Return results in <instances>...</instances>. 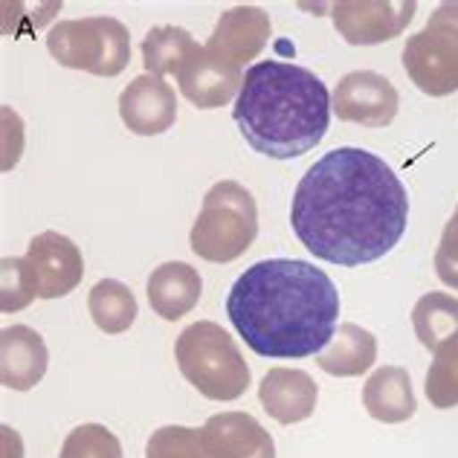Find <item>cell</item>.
Returning <instances> with one entry per match:
<instances>
[{
	"label": "cell",
	"instance_id": "cell-2",
	"mask_svg": "<svg viewBox=\"0 0 458 458\" xmlns=\"http://www.w3.org/2000/svg\"><path fill=\"white\" fill-rule=\"evenodd\" d=\"M226 317L261 357H317L334 340L340 291L331 276L302 259H267L238 276Z\"/></svg>",
	"mask_w": 458,
	"mask_h": 458
},
{
	"label": "cell",
	"instance_id": "cell-10",
	"mask_svg": "<svg viewBox=\"0 0 458 458\" xmlns=\"http://www.w3.org/2000/svg\"><path fill=\"white\" fill-rule=\"evenodd\" d=\"M23 259H27L32 270L38 299H62L67 293H73L84 276L81 250L67 235L53 233V229L35 235Z\"/></svg>",
	"mask_w": 458,
	"mask_h": 458
},
{
	"label": "cell",
	"instance_id": "cell-23",
	"mask_svg": "<svg viewBox=\"0 0 458 458\" xmlns=\"http://www.w3.org/2000/svg\"><path fill=\"white\" fill-rule=\"evenodd\" d=\"M424 392L436 409L458 406V336L436 348V357H432L427 371Z\"/></svg>",
	"mask_w": 458,
	"mask_h": 458
},
{
	"label": "cell",
	"instance_id": "cell-14",
	"mask_svg": "<svg viewBox=\"0 0 458 458\" xmlns=\"http://www.w3.org/2000/svg\"><path fill=\"white\" fill-rule=\"evenodd\" d=\"M259 401L273 420L291 427L308 420L319 401V386L302 369H270L261 377Z\"/></svg>",
	"mask_w": 458,
	"mask_h": 458
},
{
	"label": "cell",
	"instance_id": "cell-15",
	"mask_svg": "<svg viewBox=\"0 0 458 458\" xmlns=\"http://www.w3.org/2000/svg\"><path fill=\"white\" fill-rule=\"evenodd\" d=\"M50 366V352L44 336L27 325H12L0 331V380L15 392H30L38 386Z\"/></svg>",
	"mask_w": 458,
	"mask_h": 458
},
{
	"label": "cell",
	"instance_id": "cell-19",
	"mask_svg": "<svg viewBox=\"0 0 458 458\" xmlns=\"http://www.w3.org/2000/svg\"><path fill=\"white\" fill-rule=\"evenodd\" d=\"M377 340L375 334L354 322H340L334 340L317 354V366L334 377H360L375 366Z\"/></svg>",
	"mask_w": 458,
	"mask_h": 458
},
{
	"label": "cell",
	"instance_id": "cell-27",
	"mask_svg": "<svg viewBox=\"0 0 458 458\" xmlns=\"http://www.w3.org/2000/svg\"><path fill=\"white\" fill-rule=\"evenodd\" d=\"M436 273L444 284L458 291V207L441 233V244L436 250Z\"/></svg>",
	"mask_w": 458,
	"mask_h": 458
},
{
	"label": "cell",
	"instance_id": "cell-26",
	"mask_svg": "<svg viewBox=\"0 0 458 458\" xmlns=\"http://www.w3.org/2000/svg\"><path fill=\"white\" fill-rule=\"evenodd\" d=\"M38 299L32 282V270L27 259H4L0 261V308L4 313L23 310Z\"/></svg>",
	"mask_w": 458,
	"mask_h": 458
},
{
	"label": "cell",
	"instance_id": "cell-17",
	"mask_svg": "<svg viewBox=\"0 0 458 458\" xmlns=\"http://www.w3.org/2000/svg\"><path fill=\"white\" fill-rule=\"evenodd\" d=\"M148 302L157 317L165 322H174L186 317L189 310H195L203 293L200 273L186 261H165L148 276Z\"/></svg>",
	"mask_w": 458,
	"mask_h": 458
},
{
	"label": "cell",
	"instance_id": "cell-9",
	"mask_svg": "<svg viewBox=\"0 0 458 458\" xmlns=\"http://www.w3.org/2000/svg\"><path fill=\"white\" fill-rule=\"evenodd\" d=\"M331 107L343 123L386 128L397 116L401 96H397L394 84L375 73V70H354V73L343 76L334 88Z\"/></svg>",
	"mask_w": 458,
	"mask_h": 458
},
{
	"label": "cell",
	"instance_id": "cell-6",
	"mask_svg": "<svg viewBox=\"0 0 458 458\" xmlns=\"http://www.w3.org/2000/svg\"><path fill=\"white\" fill-rule=\"evenodd\" d=\"M47 50L62 67L111 79L131 62V35L123 21L107 15L62 21L47 35Z\"/></svg>",
	"mask_w": 458,
	"mask_h": 458
},
{
	"label": "cell",
	"instance_id": "cell-13",
	"mask_svg": "<svg viewBox=\"0 0 458 458\" xmlns=\"http://www.w3.org/2000/svg\"><path fill=\"white\" fill-rule=\"evenodd\" d=\"M270 15L259 6H235L224 12L215 23V30L207 41V50L212 55H221L226 62L244 67L270 41Z\"/></svg>",
	"mask_w": 458,
	"mask_h": 458
},
{
	"label": "cell",
	"instance_id": "cell-11",
	"mask_svg": "<svg viewBox=\"0 0 458 458\" xmlns=\"http://www.w3.org/2000/svg\"><path fill=\"white\" fill-rule=\"evenodd\" d=\"M174 79L180 84V93L191 105L200 107V111H212V107H224L226 102H233V96L241 93L244 70L221 55H212L207 47L198 44L195 53L180 64Z\"/></svg>",
	"mask_w": 458,
	"mask_h": 458
},
{
	"label": "cell",
	"instance_id": "cell-3",
	"mask_svg": "<svg viewBox=\"0 0 458 458\" xmlns=\"http://www.w3.org/2000/svg\"><path fill=\"white\" fill-rule=\"evenodd\" d=\"M331 99L325 81L308 67L259 62L244 73L233 116L252 151L293 160L322 142L334 111Z\"/></svg>",
	"mask_w": 458,
	"mask_h": 458
},
{
	"label": "cell",
	"instance_id": "cell-22",
	"mask_svg": "<svg viewBox=\"0 0 458 458\" xmlns=\"http://www.w3.org/2000/svg\"><path fill=\"white\" fill-rule=\"evenodd\" d=\"M88 308L93 322L105 334H123L137 322V299L128 284L116 279H102L99 284H93Z\"/></svg>",
	"mask_w": 458,
	"mask_h": 458
},
{
	"label": "cell",
	"instance_id": "cell-24",
	"mask_svg": "<svg viewBox=\"0 0 458 458\" xmlns=\"http://www.w3.org/2000/svg\"><path fill=\"white\" fill-rule=\"evenodd\" d=\"M146 458H212L203 429L195 427H163L146 444Z\"/></svg>",
	"mask_w": 458,
	"mask_h": 458
},
{
	"label": "cell",
	"instance_id": "cell-8",
	"mask_svg": "<svg viewBox=\"0 0 458 458\" xmlns=\"http://www.w3.org/2000/svg\"><path fill=\"white\" fill-rule=\"evenodd\" d=\"M415 0H340L331 6L334 30L354 47L397 38L415 18Z\"/></svg>",
	"mask_w": 458,
	"mask_h": 458
},
{
	"label": "cell",
	"instance_id": "cell-18",
	"mask_svg": "<svg viewBox=\"0 0 458 458\" xmlns=\"http://www.w3.org/2000/svg\"><path fill=\"white\" fill-rule=\"evenodd\" d=\"M366 412L383 424H403L415 415L418 401L412 392V377L401 366H380L363 386Z\"/></svg>",
	"mask_w": 458,
	"mask_h": 458
},
{
	"label": "cell",
	"instance_id": "cell-21",
	"mask_svg": "<svg viewBox=\"0 0 458 458\" xmlns=\"http://www.w3.org/2000/svg\"><path fill=\"white\" fill-rule=\"evenodd\" d=\"M412 325L420 345L436 354V348L458 336V299L450 293H427L412 310Z\"/></svg>",
	"mask_w": 458,
	"mask_h": 458
},
{
	"label": "cell",
	"instance_id": "cell-20",
	"mask_svg": "<svg viewBox=\"0 0 458 458\" xmlns=\"http://www.w3.org/2000/svg\"><path fill=\"white\" fill-rule=\"evenodd\" d=\"M198 41L183 27H151L142 38V64L151 76H177L180 64L195 53Z\"/></svg>",
	"mask_w": 458,
	"mask_h": 458
},
{
	"label": "cell",
	"instance_id": "cell-5",
	"mask_svg": "<svg viewBox=\"0 0 458 458\" xmlns=\"http://www.w3.org/2000/svg\"><path fill=\"white\" fill-rule=\"evenodd\" d=\"M259 235V207L252 191L238 180L215 183L207 198L195 226H191L189 244L195 256L212 264H229L241 259Z\"/></svg>",
	"mask_w": 458,
	"mask_h": 458
},
{
	"label": "cell",
	"instance_id": "cell-1",
	"mask_svg": "<svg viewBox=\"0 0 458 458\" xmlns=\"http://www.w3.org/2000/svg\"><path fill=\"white\" fill-rule=\"evenodd\" d=\"M291 224L317 259L363 267L403 238L409 195L377 154L354 146L334 148L299 180Z\"/></svg>",
	"mask_w": 458,
	"mask_h": 458
},
{
	"label": "cell",
	"instance_id": "cell-25",
	"mask_svg": "<svg viewBox=\"0 0 458 458\" xmlns=\"http://www.w3.org/2000/svg\"><path fill=\"white\" fill-rule=\"evenodd\" d=\"M58 458H123V444L102 424H81L64 438Z\"/></svg>",
	"mask_w": 458,
	"mask_h": 458
},
{
	"label": "cell",
	"instance_id": "cell-4",
	"mask_svg": "<svg viewBox=\"0 0 458 458\" xmlns=\"http://www.w3.org/2000/svg\"><path fill=\"white\" fill-rule=\"evenodd\" d=\"M174 360L183 377L209 401H238L250 386V366L218 322H195L177 336Z\"/></svg>",
	"mask_w": 458,
	"mask_h": 458
},
{
	"label": "cell",
	"instance_id": "cell-12",
	"mask_svg": "<svg viewBox=\"0 0 458 458\" xmlns=\"http://www.w3.org/2000/svg\"><path fill=\"white\" fill-rule=\"evenodd\" d=\"M119 116L131 134L157 137L165 134L177 119V96L160 76H137L119 96Z\"/></svg>",
	"mask_w": 458,
	"mask_h": 458
},
{
	"label": "cell",
	"instance_id": "cell-16",
	"mask_svg": "<svg viewBox=\"0 0 458 458\" xmlns=\"http://www.w3.org/2000/svg\"><path fill=\"white\" fill-rule=\"evenodd\" d=\"M212 458H276L273 436L247 412H221L203 424Z\"/></svg>",
	"mask_w": 458,
	"mask_h": 458
},
{
	"label": "cell",
	"instance_id": "cell-7",
	"mask_svg": "<svg viewBox=\"0 0 458 458\" xmlns=\"http://www.w3.org/2000/svg\"><path fill=\"white\" fill-rule=\"evenodd\" d=\"M403 70L409 81L427 96L458 90V4H441L427 27L403 44Z\"/></svg>",
	"mask_w": 458,
	"mask_h": 458
}]
</instances>
